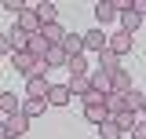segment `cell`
I'll return each instance as SVG.
<instances>
[{
    "label": "cell",
    "mask_w": 146,
    "mask_h": 139,
    "mask_svg": "<svg viewBox=\"0 0 146 139\" xmlns=\"http://www.w3.org/2000/svg\"><path fill=\"white\" fill-rule=\"evenodd\" d=\"M15 26L22 29V33H36V29H40V18H36V7H29V4H26V7H22V11L15 15Z\"/></svg>",
    "instance_id": "obj_3"
},
{
    "label": "cell",
    "mask_w": 146,
    "mask_h": 139,
    "mask_svg": "<svg viewBox=\"0 0 146 139\" xmlns=\"http://www.w3.org/2000/svg\"><path fill=\"white\" fill-rule=\"evenodd\" d=\"M84 121H95V124L110 121V110H106V103H102V106H84Z\"/></svg>",
    "instance_id": "obj_21"
},
{
    "label": "cell",
    "mask_w": 146,
    "mask_h": 139,
    "mask_svg": "<svg viewBox=\"0 0 146 139\" xmlns=\"http://www.w3.org/2000/svg\"><path fill=\"white\" fill-rule=\"evenodd\" d=\"M73 95H70V88L66 84H51V92H48V106H66Z\"/></svg>",
    "instance_id": "obj_15"
},
{
    "label": "cell",
    "mask_w": 146,
    "mask_h": 139,
    "mask_svg": "<svg viewBox=\"0 0 146 139\" xmlns=\"http://www.w3.org/2000/svg\"><path fill=\"white\" fill-rule=\"evenodd\" d=\"M4 121H7V132H11V136H26V128H29V117H26L22 110L11 114V117H4Z\"/></svg>",
    "instance_id": "obj_11"
},
{
    "label": "cell",
    "mask_w": 146,
    "mask_h": 139,
    "mask_svg": "<svg viewBox=\"0 0 146 139\" xmlns=\"http://www.w3.org/2000/svg\"><path fill=\"white\" fill-rule=\"evenodd\" d=\"M131 48H135V37L124 33V29H121V33H110V40H106V51H113L117 59H121V55H128Z\"/></svg>",
    "instance_id": "obj_1"
},
{
    "label": "cell",
    "mask_w": 146,
    "mask_h": 139,
    "mask_svg": "<svg viewBox=\"0 0 146 139\" xmlns=\"http://www.w3.org/2000/svg\"><path fill=\"white\" fill-rule=\"evenodd\" d=\"M139 117H143V121H146V103H143V110H139Z\"/></svg>",
    "instance_id": "obj_33"
},
{
    "label": "cell",
    "mask_w": 146,
    "mask_h": 139,
    "mask_svg": "<svg viewBox=\"0 0 146 139\" xmlns=\"http://www.w3.org/2000/svg\"><path fill=\"white\" fill-rule=\"evenodd\" d=\"M84 37V51H106V40H110V33H102V29H88V33H80Z\"/></svg>",
    "instance_id": "obj_4"
},
{
    "label": "cell",
    "mask_w": 146,
    "mask_h": 139,
    "mask_svg": "<svg viewBox=\"0 0 146 139\" xmlns=\"http://www.w3.org/2000/svg\"><path fill=\"white\" fill-rule=\"evenodd\" d=\"M15 70L22 77H33V73H40V62H36L29 51H15Z\"/></svg>",
    "instance_id": "obj_5"
},
{
    "label": "cell",
    "mask_w": 146,
    "mask_h": 139,
    "mask_svg": "<svg viewBox=\"0 0 146 139\" xmlns=\"http://www.w3.org/2000/svg\"><path fill=\"white\" fill-rule=\"evenodd\" d=\"M66 62H70V55L62 51V44H55V48H48V55H44L40 73H44V70H55V66H66Z\"/></svg>",
    "instance_id": "obj_6"
},
{
    "label": "cell",
    "mask_w": 146,
    "mask_h": 139,
    "mask_svg": "<svg viewBox=\"0 0 146 139\" xmlns=\"http://www.w3.org/2000/svg\"><path fill=\"white\" fill-rule=\"evenodd\" d=\"M62 51L70 55V59H77V55L84 51V37H80V33H66V40H62Z\"/></svg>",
    "instance_id": "obj_13"
},
{
    "label": "cell",
    "mask_w": 146,
    "mask_h": 139,
    "mask_svg": "<svg viewBox=\"0 0 146 139\" xmlns=\"http://www.w3.org/2000/svg\"><path fill=\"white\" fill-rule=\"evenodd\" d=\"M48 48H51V44H48V40H44L40 33H29V44H26V51L33 55L36 62H44V55H48Z\"/></svg>",
    "instance_id": "obj_9"
},
{
    "label": "cell",
    "mask_w": 146,
    "mask_h": 139,
    "mask_svg": "<svg viewBox=\"0 0 146 139\" xmlns=\"http://www.w3.org/2000/svg\"><path fill=\"white\" fill-rule=\"evenodd\" d=\"M66 88H70V95H80V99H84V95L91 92V81H88V77H70Z\"/></svg>",
    "instance_id": "obj_23"
},
{
    "label": "cell",
    "mask_w": 146,
    "mask_h": 139,
    "mask_svg": "<svg viewBox=\"0 0 146 139\" xmlns=\"http://www.w3.org/2000/svg\"><path fill=\"white\" fill-rule=\"evenodd\" d=\"M99 70H102L106 77H113V73H121V59H117L113 51H102L99 55Z\"/></svg>",
    "instance_id": "obj_14"
},
{
    "label": "cell",
    "mask_w": 146,
    "mask_h": 139,
    "mask_svg": "<svg viewBox=\"0 0 146 139\" xmlns=\"http://www.w3.org/2000/svg\"><path fill=\"white\" fill-rule=\"evenodd\" d=\"M44 110H48V99H33V95H29V99L22 103V114H26L29 121H33V117H40Z\"/></svg>",
    "instance_id": "obj_16"
},
{
    "label": "cell",
    "mask_w": 146,
    "mask_h": 139,
    "mask_svg": "<svg viewBox=\"0 0 146 139\" xmlns=\"http://www.w3.org/2000/svg\"><path fill=\"white\" fill-rule=\"evenodd\" d=\"M66 70H70V77H88V73H91V70H88V62H84V55L70 59V62H66Z\"/></svg>",
    "instance_id": "obj_25"
},
{
    "label": "cell",
    "mask_w": 146,
    "mask_h": 139,
    "mask_svg": "<svg viewBox=\"0 0 146 139\" xmlns=\"http://www.w3.org/2000/svg\"><path fill=\"white\" fill-rule=\"evenodd\" d=\"M11 132H7V121H0V139H7Z\"/></svg>",
    "instance_id": "obj_32"
},
{
    "label": "cell",
    "mask_w": 146,
    "mask_h": 139,
    "mask_svg": "<svg viewBox=\"0 0 146 139\" xmlns=\"http://www.w3.org/2000/svg\"><path fill=\"white\" fill-rule=\"evenodd\" d=\"M110 81H113V92H121V95L131 92V73H124V70H121V73H113Z\"/></svg>",
    "instance_id": "obj_24"
},
{
    "label": "cell",
    "mask_w": 146,
    "mask_h": 139,
    "mask_svg": "<svg viewBox=\"0 0 146 139\" xmlns=\"http://www.w3.org/2000/svg\"><path fill=\"white\" fill-rule=\"evenodd\" d=\"M88 81H91V88H95V92H102V95H110V92H113V81H110L102 70H91Z\"/></svg>",
    "instance_id": "obj_12"
},
{
    "label": "cell",
    "mask_w": 146,
    "mask_h": 139,
    "mask_svg": "<svg viewBox=\"0 0 146 139\" xmlns=\"http://www.w3.org/2000/svg\"><path fill=\"white\" fill-rule=\"evenodd\" d=\"M99 136H102V139H124V132H121V128H117V121L110 117V121L99 124Z\"/></svg>",
    "instance_id": "obj_26"
},
{
    "label": "cell",
    "mask_w": 146,
    "mask_h": 139,
    "mask_svg": "<svg viewBox=\"0 0 146 139\" xmlns=\"http://www.w3.org/2000/svg\"><path fill=\"white\" fill-rule=\"evenodd\" d=\"M7 139H22V136H7Z\"/></svg>",
    "instance_id": "obj_34"
},
{
    "label": "cell",
    "mask_w": 146,
    "mask_h": 139,
    "mask_svg": "<svg viewBox=\"0 0 146 139\" xmlns=\"http://www.w3.org/2000/svg\"><path fill=\"white\" fill-rule=\"evenodd\" d=\"M113 121H117V128H121V132H135V124L143 121V117H139L135 110H124V114H117Z\"/></svg>",
    "instance_id": "obj_17"
},
{
    "label": "cell",
    "mask_w": 146,
    "mask_h": 139,
    "mask_svg": "<svg viewBox=\"0 0 146 139\" xmlns=\"http://www.w3.org/2000/svg\"><path fill=\"white\" fill-rule=\"evenodd\" d=\"M121 29H124V33H135V29H139V26H143V18L135 15V11H131V7H128V11H121Z\"/></svg>",
    "instance_id": "obj_20"
},
{
    "label": "cell",
    "mask_w": 146,
    "mask_h": 139,
    "mask_svg": "<svg viewBox=\"0 0 146 139\" xmlns=\"http://www.w3.org/2000/svg\"><path fill=\"white\" fill-rule=\"evenodd\" d=\"M48 92H51V81H48L44 73L26 77V95H33V99H48Z\"/></svg>",
    "instance_id": "obj_2"
},
{
    "label": "cell",
    "mask_w": 146,
    "mask_h": 139,
    "mask_svg": "<svg viewBox=\"0 0 146 139\" xmlns=\"http://www.w3.org/2000/svg\"><path fill=\"white\" fill-rule=\"evenodd\" d=\"M124 99H128V110H135V114H139V110H143V103H146V95H143V92H135V88L128 92Z\"/></svg>",
    "instance_id": "obj_27"
},
{
    "label": "cell",
    "mask_w": 146,
    "mask_h": 139,
    "mask_svg": "<svg viewBox=\"0 0 146 139\" xmlns=\"http://www.w3.org/2000/svg\"><path fill=\"white\" fill-rule=\"evenodd\" d=\"M106 110H110V117H117V114L128 110V99L121 95V92H110V95H106Z\"/></svg>",
    "instance_id": "obj_18"
},
{
    "label": "cell",
    "mask_w": 146,
    "mask_h": 139,
    "mask_svg": "<svg viewBox=\"0 0 146 139\" xmlns=\"http://www.w3.org/2000/svg\"><path fill=\"white\" fill-rule=\"evenodd\" d=\"M131 139H146V121L135 124V132H131Z\"/></svg>",
    "instance_id": "obj_31"
},
{
    "label": "cell",
    "mask_w": 146,
    "mask_h": 139,
    "mask_svg": "<svg viewBox=\"0 0 146 139\" xmlns=\"http://www.w3.org/2000/svg\"><path fill=\"white\" fill-rule=\"evenodd\" d=\"M36 7V18H40V26H48V22H58V11H55V4H48V0H40V4H33Z\"/></svg>",
    "instance_id": "obj_19"
},
{
    "label": "cell",
    "mask_w": 146,
    "mask_h": 139,
    "mask_svg": "<svg viewBox=\"0 0 146 139\" xmlns=\"http://www.w3.org/2000/svg\"><path fill=\"white\" fill-rule=\"evenodd\" d=\"M7 40H11V55L15 51H26V44H29V33H22V29H11V33H7Z\"/></svg>",
    "instance_id": "obj_22"
},
{
    "label": "cell",
    "mask_w": 146,
    "mask_h": 139,
    "mask_svg": "<svg viewBox=\"0 0 146 139\" xmlns=\"http://www.w3.org/2000/svg\"><path fill=\"white\" fill-rule=\"evenodd\" d=\"M102 103H106V95H102V92H95V88L84 95V106H102Z\"/></svg>",
    "instance_id": "obj_28"
},
{
    "label": "cell",
    "mask_w": 146,
    "mask_h": 139,
    "mask_svg": "<svg viewBox=\"0 0 146 139\" xmlns=\"http://www.w3.org/2000/svg\"><path fill=\"white\" fill-rule=\"evenodd\" d=\"M0 55H11V40H7V33H0Z\"/></svg>",
    "instance_id": "obj_30"
},
{
    "label": "cell",
    "mask_w": 146,
    "mask_h": 139,
    "mask_svg": "<svg viewBox=\"0 0 146 139\" xmlns=\"http://www.w3.org/2000/svg\"><path fill=\"white\" fill-rule=\"evenodd\" d=\"M18 110H22V99H18L15 92H0V114L11 117V114H18Z\"/></svg>",
    "instance_id": "obj_10"
},
{
    "label": "cell",
    "mask_w": 146,
    "mask_h": 139,
    "mask_svg": "<svg viewBox=\"0 0 146 139\" xmlns=\"http://www.w3.org/2000/svg\"><path fill=\"white\" fill-rule=\"evenodd\" d=\"M36 33L44 37V40H48V44H62V40H66V29H62V26H58V22H48V26H40V29H36Z\"/></svg>",
    "instance_id": "obj_8"
},
{
    "label": "cell",
    "mask_w": 146,
    "mask_h": 139,
    "mask_svg": "<svg viewBox=\"0 0 146 139\" xmlns=\"http://www.w3.org/2000/svg\"><path fill=\"white\" fill-rule=\"evenodd\" d=\"M143 22H146V18H143Z\"/></svg>",
    "instance_id": "obj_35"
},
{
    "label": "cell",
    "mask_w": 146,
    "mask_h": 139,
    "mask_svg": "<svg viewBox=\"0 0 146 139\" xmlns=\"http://www.w3.org/2000/svg\"><path fill=\"white\" fill-rule=\"evenodd\" d=\"M95 18H99L102 26L117 22V4H113V0H99V4H95Z\"/></svg>",
    "instance_id": "obj_7"
},
{
    "label": "cell",
    "mask_w": 146,
    "mask_h": 139,
    "mask_svg": "<svg viewBox=\"0 0 146 139\" xmlns=\"http://www.w3.org/2000/svg\"><path fill=\"white\" fill-rule=\"evenodd\" d=\"M4 7H7V11H11V15H18V11H22V7H26V0H4Z\"/></svg>",
    "instance_id": "obj_29"
}]
</instances>
